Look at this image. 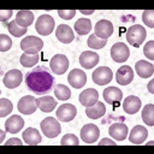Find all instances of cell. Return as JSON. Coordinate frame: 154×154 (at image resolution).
<instances>
[{"label": "cell", "mask_w": 154, "mask_h": 154, "mask_svg": "<svg viewBox=\"0 0 154 154\" xmlns=\"http://www.w3.org/2000/svg\"><path fill=\"white\" fill-rule=\"evenodd\" d=\"M11 46H12V40L10 38V36H7L5 34H1L0 35V51L6 52L11 48Z\"/></svg>", "instance_id": "38"}, {"label": "cell", "mask_w": 154, "mask_h": 154, "mask_svg": "<svg viewBox=\"0 0 154 154\" xmlns=\"http://www.w3.org/2000/svg\"><path fill=\"white\" fill-rule=\"evenodd\" d=\"M5 131H6V130H5ZM5 131H2V130L0 131V142H2L4 138H5Z\"/></svg>", "instance_id": "46"}, {"label": "cell", "mask_w": 154, "mask_h": 154, "mask_svg": "<svg viewBox=\"0 0 154 154\" xmlns=\"http://www.w3.org/2000/svg\"><path fill=\"white\" fill-rule=\"evenodd\" d=\"M26 87L37 95L49 93L54 85V77L46 66H37L25 75Z\"/></svg>", "instance_id": "1"}, {"label": "cell", "mask_w": 154, "mask_h": 154, "mask_svg": "<svg viewBox=\"0 0 154 154\" xmlns=\"http://www.w3.org/2000/svg\"><path fill=\"white\" fill-rule=\"evenodd\" d=\"M60 144H63V146H77L78 144V138L73 134H66L60 140Z\"/></svg>", "instance_id": "37"}, {"label": "cell", "mask_w": 154, "mask_h": 154, "mask_svg": "<svg viewBox=\"0 0 154 154\" xmlns=\"http://www.w3.org/2000/svg\"><path fill=\"white\" fill-rule=\"evenodd\" d=\"M143 53L149 60H154V41H148L144 45Z\"/></svg>", "instance_id": "39"}, {"label": "cell", "mask_w": 154, "mask_h": 154, "mask_svg": "<svg viewBox=\"0 0 154 154\" xmlns=\"http://www.w3.org/2000/svg\"><path fill=\"white\" fill-rule=\"evenodd\" d=\"M13 109V105L10 100L1 97L0 99V117H5L7 114H10Z\"/></svg>", "instance_id": "35"}, {"label": "cell", "mask_w": 154, "mask_h": 154, "mask_svg": "<svg viewBox=\"0 0 154 154\" xmlns=\"http://www.w3.org/2000/svg\"><path fill=\"white\" fill-rule=\"evenodd\" d=\"M148 137V130L143 125H136L129 134V141L134 144H141Z\"/></svg>", "instance_id": "18"}, {"label": "cell", "mask_w": 154, "mask_h": 154, "mask_svg": "<svg viewBox=\"0 0 154 154\" xmlns=\"http://www.w3.org/2000/svg\"><path fill=\"white\" fill-rule=\"evenodd\" d=\"M23 126H24V119L18 114L11 116L5 122V130H6V132H10V134L19 132V130H22Z\"/></svg>", "instance_id": "21"}, {"label": "cell", "mask_w": 154, "mask_h": 154, "mask_svg": "<svg viewBox=\"0 0 154 154\" xmlns=\"http://www.w3.org/2000/svg\"><path fill=\"white\" fill-rule=\"evenodd\" d=\"M51 70L57 75H63L69 67V59L64 54H55L49 63Z\"/></svg>", "instance_id": "8"}, {"label": "cell", "mask_w": 154, "mask_h": 154, "mask_svg": "<svg viewBox=\"0 0 154 154\" xmlns=\"http://www.w3.org/2000/svg\"><path fill=\"white\" fill-rule=\"evenodd\" d=\"M152 144H154V142H153V141H149V142L147 143V146H152Z\"/></svg>", "instance_id": "47"}, {"label": "cell", "mask_w": 154, "mask_h": 154, "mask_svg": "<svg viewBox=\"0 0 154 154\" xmlns=\"http://www.w3.org/2000/svg\"><path fill=\"white\" fill-rule=\"evenodd\" d=\"M67 81H69L71 87H73L76 89H79V88L85 85L87 76H85L84 71H82L79 69H73V70L70 71V73L67 76Z\"/></svg>", "instance_id": "15"}, {"label": "cell", "mask_w": 154, "mask_h": 154, "mask_svg": "<svg viewBox=\"0 0 154 154\" xmlns=\"http://www.w3.org/2000/svg\"><path fill=\"white\" fill-rule=\"evenodd\" d=\"M140 108H141V100L135 95H130L125 97V100L123 101V109L128 114H135L136 112L140 111Z\"/></svg>", "instance_id": "23"}, {"label": "cell", "mask_w": 154, "mask_h": 154, "mask_svg": "<svg viewBox=\"0 0 154 154\" xmlns=\"http://www.w3.org/2000/svg\"><path fill=\"white\" fill-rule=\"evenodd\" d=\"M11 16H12V10H2L0 12V20L4 22V23H6V20L10 19Z\"/></svg>", "instance_id": "41"}, {"label": "cell", "mask_w": 154, "mask_h": 154, "mask_svg": "<svg viewBox=\"0 0 154 154\" xmlns=\"http://www.w3.org/2000/svg\"><path fill=\"white\" fill-rule=\"evenodd\" d=\"M99 60H100V57L93 51H85L79 55V64L84 69L95 67Z\"/></svg>", "instance_id": "19"}, {"label": "cell", "mask_w": 154, "mask_h": 154, "mask_svg": "<svg viewBox=\"0 0 154 154\" xmlns=\"http://www.w3.org/2000/svg\"><path fill=\"white\" fill-rule=\"evenodd\" d=\"M43 48V42L41 38L36 36H26L20 41V49L28 54H38V52Z\"/></svg>", "instance_id": "4"}, {"label": "cell", "mask_w": 154, "mask_h": 154, "mask_svg": "<svg viewBox=\"0 0 154 154\" xmlns=\"http://www.w3.org/2000/svg\"><path fill=\"white\" fill-rule=\"evenodd\" d=\"M107 43V40H102L100 37H97L95 34L90 35L88 37V47L89 48H93V49H101L106 46Z\"/></svg>", "instance_id": "33"}, {"label": "cell", "mask_w": 154, "mask_h": 154, "mask_svg": "<svg viewBox=\"0 0 154 154\" xmlns=\"http://www.w3.org/2000/svg\"><path fill=\"white\" fill-rule=\"evenodd\" d=\"M54 25H55L54 19H53L51 16H48V14H41V16L38 17V19L36 20L35 29H36V31H37L40 35L47 36V35H49V34L53 31Z\"/></svg>", "instance_id": "5"}, {"label": "cell", "mask_w": 154, "mask_h": 154, "mask_svg": "<svg viewBox=\"0 0 154 154\" xmlns=\"http://www.w3.org/2000/svg\"><path fill=\"white\" fill-rule=\"evenodd\" d=\"M106 113V107L102 102L97 101L96 103H94L90 107H85V114L90 118V119H97L101 118L102 116H105Z\"/></svg>", "instance_id": "25"}, {"label": "cell", "mask_w": 154, "mask_h": 154, "mask_svg": "<svg viewBox=\"0 0 154 154\" xmlns=\"http://www.w3.org/2000/svg\"><path fill=\"white\" fill-rule=\"evenodd\" d=\"M38 54H28V53H23L20 55V64L24 67H32L38 63Z\"/></svg>", "instance_id": "32"}, {"label": "cell", "mask_w": 154, "mask_h": 154, "mask_svg": "<svg viewBox=\"0 0 154 154\" xmlns=\"http://www.w3.org/2000/svg\"><path fill=\"white\" fill-rule=\"evenodd\" d=\"M54 94H55V96L58 97V100H67V99L71 97V91H70V89H69L66 85H64V84H58V85H55V88H54Z\"/></svg>", "instance_id": "34"}, {"label": "cell", "mask_w": 154, "mask_h": 154, "mask_svg": "<svg viewBox=\"0 0 154 154\" xmlns=\"http://www.w3.org/2000/svg\"><path fill=\"white\" fill-rule=\"evenodd\" d=\"M81 12L83 13V14H91V13H94V10H81Z\"/></svg>", "instance_id": "45"}, {"label": "cell", "mask_w": 154, "mask_h": 154, "mask_svg": "<svg viewBox=\"0 0 154 154\" xmlns=\"http://www.w3.org/2000/svg\"><path fill=\"white\" fill-rule=\"evenodd\" d=\"M97 100H99V93L96 89L88 88L79 94V102H81V105H83L85 107L93 106L94 103L97 102Z\"/></svg>", "instance_id": "20"}, {"label": "cell", "mask_w": 154, "mask_h": 154, "mask_svg": "<svg viewBox=\"0 0 154 154\" xmlns=\"http://www.w3.org/2000/svg\"><path fill=\"white\" fill-rule=\"evenodd\" d=\"M55 36L57 38L63 43H71L75 40V35L72 29L66 24H60L55 29Z\"/></svg>", "instance_id": "22"}, {"label": "cell", "mask_w": 154, "mask_h": 154, "mask_svg": "<svg viewBox=\"0 0 154 154\" xmlns=\"http://www.w3.org/2000/svg\"><path fill=\"white\" fill-rule=\"evenodd\" d=\"M20 144H22V141H20L19 138H16V137L10 138V140L6 142V146H20Z\"/></svg>", "instance_id": "42"}, {"label": "cell", "mask_w": 154, "mask_h": 154, "mask_svg": "<svg viewBox=\"0 0 154 154\" xmlns=\"http://www.w3.org/2000/svg\"><path fill=\"white\" fill-rule=\"evenodd\" d=\"M146 36H147V31L140 24H135V25L130 26L126 31V40L134 47H140L143 43Z\"/></svg>", "instance_id": "2"}, {"label": "cell", "mask_w": 154, "mask_h": 154, "mask_svg": "<svg viewBox=\"0 0 154 154\" xmlns=\"http://www.w3.org/2000/svg\"><path fill=\"white\" fill-rule=\"evenodd\" d=\"M95 35L102 40H107L113 34V24L107 19H100L95 24Z\"/></svg>", "instance_id": "13"}, {"label": "cell", "mask_w": 154, "mask_h": 154, "mask_svg": "<svg viewBox=\"0 0 154 154\" xmlns=\"http://www.w3.org/2000/svg\"><path fill=\"white\" fill-rule=\"evenodd\" d=\"M18 111L22 114H31L36 111L37 108V103H36V99L34 96L26 95L23 96L22 99H19L18 101V106H17Z\"/></svg>", "instance_id": "12"}, {"label": "cell", "mask_w": 154, "mask_h": 154, "mask_svg": "<svg viewBox=\"0 0 154 154\" xmlns=\"http://www.w3.org/2000/svg\"><path fill=\"white\" fill-rule=\"evenodd\" d=\"M36 103H37V107L42 112H52L57 106L55 99L49 96V95L48 96H41V97L36 99Z\"/></svg>", "instance_id": "26"}, {"label": "cell", "mask_w": 154, "mask_h": 154, "mask_svg": "<svg viewBox=\"0 0 154 154\" xmlns=\"http://www.w3.org/2000/svg\"><path fill=\"white\" fill-rule=\"evenodd\" d=\"M22 81H23V73L17 69H13V70H10L8 72H6L4 76V79H2L5 87L8 89L17 88L22 83Z\"/></svg>", "instance_id": "10"}, {"label": "cell", "mask_w": 154, "mask_h": 154, "mask_svg": "<svg viewBox=\"0 0 154 154\" xmlns=\"http://www.w3.org/2000/svg\"><path fill=\"white\" fill-rule=\"evenodd\" d=\"M5 25L7 26V30L10 31V34L14 37H19L23 36L26 32V28H23L20 25H18V23L16 22V19L11 20L10 23H5Z\"/></svg>", "instance_id": "31"}, {"label": "cell", "mask_w": 154, "mask_h": 154, "mask_svg": "<svg viewBox=\"0 0 154 154\" xmlns=\"http://www.w3.org/2000/svg\"><path fill=\"white\" fill-rule=\"evenodd\" d=\"M128 126L124 123H113L108 128V134L111 137H113L116 141H123L128 136Z\"/></svg>", "instance_id": "17"}, {"label": "cell", "mask_w": 154, "mask_h": 154, "mask_svg": "<svg viewBox=\"0 0 154 154\" xmlns=\"http://www.w3.org/2000/svg\"><path fill=\"white\" fill-rule=\"evenodd\" d=\"M135 69H136L137 75L142 78L152 77V75L154 73V65L144 60H138L135 65Z\"/></svg>", "instance_id": "24"}, {"label": "cell", "mask_w": 154, "mask_h": 154, "mask_svg": "<svg viewBox=\"0 0 154 154\" xmlns=\"http://www.w3.org/2000/svg\"><path fill=\"white\" fill-rule=\"evenodd\" d=\"M134 79V71L129 65L120 66L116 72V81L120 85H128Z\"/></svg>", "instance_id": "14"}, {"label": "cell", "mask_w": 154, "mask_h": 154, "mask_svg": "<svg viewBox=\"0 0 154 154\" xmlns=\"http://www.w3.org/2000/svg\"><path fill=\"white\" fill-rule=\"evenodd\" d=\"M75 30L77 35H87L91 30V22L88 18H79L75 23Z\"/></svg>", "instance_id": "29"}, {"label": "cell", "mask_w": 154, "mask_h": 154, "mask_svg": "<svg viewBox=\"0 0 154 154\" xmlns=\"http://www.w3.org/2000/svg\"><path fill=\"white\" fill-rule=\"evenodd\" d=\"M142 119L146 125H149V126L154 125V105L153 103H148L144 106L142 111Z\"/></svg>", "instance_id": "30"}, {"label": "cell", "mask_w": 154, "mask_h": 154, "mask_svg": "<svg viewBox=\"0 0 154 154\" xmlns=\"http://www.w3.org/2000/svg\"><path fill=\"white\" fill-rule=\"evenodd\" d=\"M142 20L148 28H154V11L144 10V12L142 13Z\"/></svg>", "instance_id": "36"}, {"label": "cell", "mask_w": 154, "mask_h": 154, "mask_svg": "<svg viewBox=\"0 0 154 154\" xmlns=\"http://www.w3.org/2000/svg\"><path fill=\"white\" fill-rule=\"evenodd\" d=\"M105 144H111V146H113V144H116V142H114L113 140H109V138H102V140L99 142V146H105Z\"/></svg>", "instance_id": "43"}, {"label": "cell", "mask_w": 154, "mask_h": 154, "mask_svg": "<svg viewBox=\"0 0 154 154\" xmlns=\"http://www.w3.org/2000/svg\"><path fill=\"white\" fill-rule=\"evenodd\" d=\"M23 140L26 144H38L42 140L40 132L35 128H28L23 132Z\"/></svg>", "instance_id": "27"}, {"label": "cell", "mask_w": 154, "mask_h": 154, "mask_svg": "<svg viewBox=\"0 0 154 154\" xmlns=\"http://www.w3.org/2000/svg\"><path fill=\"white\" fill-rule=\"evenodd\" d=\"M102 94L105 101L109 105H114L116 107L123 99V91L118 87H107Z\"/></svg>", "instance_id": "16"}, {"label": "cell", "mask_w": 154, "mask_h": 154, "mask_svg": "<svg viewBox=\"0 0 154 154\" xmlns=\"http://www.w3.org/2000/svg\"><path fill=\"white\" fill-rule=\"evenodd\" d=\"M100 136V130L95 124H85L81 130V138L84 143H94Z\"/></svg>", "instance_id": "11"}, {"label": "cell", "mask_w": 154, "mask_h": 154, "mask_svg": "<svg viewBox=\"0 0 154 154\" xmlns=\"http://www.w3.org/2000/svg\"><path fill=\"white\" fill-rule=\"evenodd\" d=\"M153 85H154V79H152L149 83H148V90H149V93H152V94H154V88H153Z\"/></svg>", "instance_id": "44"}, {"label": "cell", "mask_w": 154, "mask_h": 154, "mask_svg": "<svg viewBox=\"0 0 154 154\" xmlns=\"http://www.w3.org/2000/svg\"><path fill=\"white\" fill-rule=\"evenodd\" d=\"M55 116L60 122H71L77 116V109L71 103H63L58 107Z\"/></svg>", "instance_id": "9"}, {"label": "cell", "mask_w": 154, "mask_h": 154, "mask_svg": "<svg viewBox=\"0 0 154 154\" xmlns=\"http://www.w3.org/2000/svg\"><path fill=\"white\" fill-rule=\"evenodd\" d=\"M130 51L128 46L123 42H117L111 48V57L116 63H124L129 59Z\"/></svg>", "instance_id": "7"}, {"label": "cell", "mask_w": 154, "mask_h": 154, "mask_svg": "<svg viewBox=\"0 0 154 154\" xmlns=\"http://www.w3.org/2000/svg\"><path fill=\"white\" fill-rule=\"evenodd\" d=\"M91 77H93V82L96 83L97 85H106L112 81L113 72L107 66H100V67H96Z\"/></svg>", "instance_id": "6"}, {"label": "cell", "mask_w": 154, "mask_h": 154, "mask_svg": "<svg viewBox=\"0 0 154 154\" xmlns=\"http://www.w3.org/2000/svg\"><path fill=\"white\" fill-rule=\"evenodd\" d=\"M40 126H41V130H42L43 135L48 138H54L61 132V126H60L58 119H55L53 117L45 118L40 123Z\"/></svg>", "instance_id": "3"}, {"label": "cell", "mask_w": 154, "mask_h": 154, "mask_svg": "<svg viewBox=\"0 0 154 154\" xmlns=\"http://www.w3.org/2000/svg\"><path fill=\"white\" fill-rule=\"evenodd\" d=\"M58 14L63 18V19H72L76 14V11L75 10H58Z\"/></svg>", "instance_id": "40"}, {"label": "cell", "mask_w": 154, "mask_h": 154, "mask_svg": "<svg viewBox=\"0 0 154 154\" xmlns=\"http://www.w3.org/2000/svg\"><path fill=\"white\" fill-rule=\"evenodd\" d=\"M16 22L18 23V25H20L23 28H26L34 22V13L29 10H22L17 13Z\"/></svg>", "instance_id": "28"}]
</instances>
